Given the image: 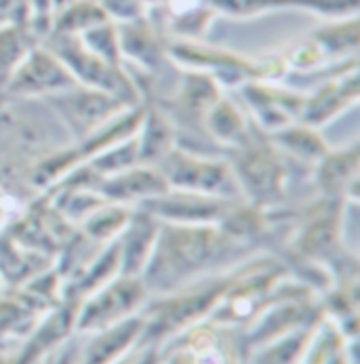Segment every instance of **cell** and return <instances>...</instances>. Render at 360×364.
<instances>
[{"label":"cell","instance_id":"6da1fadb","mask_svg":"<svg viewBox=\"0 0 360 364\" xmlns=\"http://www.w3.org/2000/svg\"><path fill=\"white\" fill-rule=\"evenodd\" d=\"M236 247L238 240L228 236L219 225L160 223L154 251L142 280L148 291L173 293L203 278L211 267L221 265Z\"/></svg>","mask_w":360,"mask_h":364},{"label":"cell","instance_id":"7a4b0ae2","mask_svg":"<svg viewBox=\"0 0 360 364\" xmlns=\"http://www.w3.org/2000/svg\"><path fill=\"white\" fill-rule=\"evenodd\" d=\"M43 45L47 49H51L63 61V65L74 76L76 85L107 93L129 107L139 105V102H142L139 89L135 87L133 78L125 72V68L107 63L102 57L85 49V45L80 43L78 36L49 34L43 41Z\"/></svg>","mask_w":360,"mask_h":364},{"label":"cell","instance_id":"3957f363","mask_svg":"<svg viewBox=\"0 0 360 364\" xmlns=\"http://www.w3.org/2000/svg\"><path fill=\"white\" fill-rule=\"evenodd\" d=\"M156 168L166 181L169 190L215 196V198H226V200L243 198V192L234 177L232 166L221 160L198 158L173 146L156 162Z\"/></svg>","mask_w":360,"mask_h":364},{"label":"cell","instance_id":"277c9868","mask_svg":"<svg viewBox=\"0 0 360 364\" xmlns=\"http://www.w3.org/2000/svg\"><path fill=\"white\" fill-rule=\"evenodd\" d=\"M148 289L142 276L118 274L76 306L74 333H97L144 310Z\"/></svg>","mask_w":360,"mask_h":364},{"label":"cell","instance_id":"5b68a950","mask_svg":"<svg viewBox=\"0 0 360 364\" xmlns=\"http://www.w3.org/2000/svg\"><path fill=\"white\" fill-rule=\"evenodd\" d=\"M164 53L181 68L190 72L208 74L219 87H243L249 80L261 78L259 61L243 57L234 51L211 47L201 41L171 38L164 45Z\"/></svg>","mask_w":360,"mask_h":364},{"label":"cell","instance_id":"8992f818","mask_svg":"<svg viewBox=\"0 0 360 364\" xmlns=\"http://www.w3.org/2000/svg\"><path fill=\"white\" fill-rule=\"evenodd\" d=\"M234 177L243 196H249L255 205L274 203L285 194V166L270 144L258 141L253 135L247 144L234 150L232 160Z\"/></svg>","mask_w":360,"mask_h":364},{"label":"cell","instance_id":"52a82bcc","mask_svg":"<svg viewBox=\"0 0 360 364\" xmlns=\"http://www.w3.org/2000/svg\"><path fill=\"white\" fill-rule=\"evenodd\" d=\"M45 102L57 109V114L63 118V122L80 141L93 135L97 129H102L103 124H107L125 109H129V105L118 102L116 97L80 85L63 93L51 95Z\"/></svg>","mask_w":360,"mask_h":364},{"label":"cell","instance_id":"ba28073f","mask_svg":"<svg viewBox=\"0 0 360 364\" xmlns=\"http://www.w3.org/2000/svg\"><path fill=\"white\" fill-rule=\"evenodd\" d=\"M76 87L74 76L63 65V61L47 49L43 43L36 45L23 57L15 74L11 76L4 93L13 97H51Z\"/></svg>","mask_w":360,"mask_h":364},{"label":"cell","instance_id":"9c48e42d","mask_svg":"<svg viewBox=\"0 0 360 364\" xmlns=\"http://www.w3.org/2000/svg\"><path fill=\"white\" fill-rule=\"evenodd\" d=\"M240 89L245 91V100L251 105L258 124L265 133H276L293 122H300L306 95L282 89L263 78L249 80Z\"/></svg>","mask_w":360,"mask_h":364},{"label":"cell","instance_id":"30bf717a","mask_svg":"<svg viewBox=\"0 0 360 364\" xmlns=\"http://www.w3.org/2000/svg\"><path fill=\"white\" fill-rule=\"evenodd\" d=\"M359 102V65L356 61L339 70L329 82L320 85L312 95L304 97L300 122L320 129L324 122H331L346 107Z\"/></svg>","mask_w":360,"mask_h":364},{"label":"cell","instance_id":"8fae6325","mask_svg":"<svg viewBox=\"0 0 360 364\" xmlns=\"http://www.w3.org/2000/svg\"><path fill=\"white\" fill-rule=\"evenodd\" d=\"M105 203L110 205H122L127 207L129 203H148L156 196L164 194L169 190L166 181L162 179L160 171L152 164H142V166H131L127 171L97 177L93 188Z\"/></svg>","mask_w":360,"mask_h":364},{"label":"cell","instance_id":"7c38bea8","mask_svg":"<svg viewBox=\"0 0 360 364\" xmlns=\"http://www.w3.org/2000/svg\"><path fill=\"white\" fill-rule=\"evenodd\" d=\"M160 221L148 210L144 215L131 213L129 223L116 238L118 261L122 276H142L148 261L152 257L156 238H158Z\"/></svg>","mask_w":360,"mask_h":364},{"label":"cell","instance_id":"4fadbf2b","mask_svg":"<svg viewBox=\"0 0 360 364\" xmlns=\"http://www.w3.org/2000/svg\"><path fill=\"white\" fill-rule=\"evenodd\" d=\"M116 28H118V43H120L122 61L129 59V61L137 63L142 70L154 72L160 65V59L166 55L164 53L166 41L160 38L154 23L146 15H142L137 19L120 21V23H116Z\"/></svg>","mask_w":360,"mask_h":364},{"label":"cell","instance_id":"5bb4252c","mask_svg":"<svg viewBox=\"0 0 360 364\" xmlns=\"http://www.w3.org/2000/svg\"><path fill=\"white\" fill-rule=\"evenodd\" d=\"M45 314L47 310L36 306L19 289L0 295V350L11 343H23Z\"/></svg>","mask_w":360,"mask_h":364},{"label":"cell","instance_id":"9a60e30c","mask_svg":"<svg viewBox=\"0 0 360 364\" xmlns=\"http://www.w3.org/2000/svg\"><path fill=\"white\" fill-rule=\"evenodd\" d=\"M359 177V150L356 146L339 152H327L316 162V186L324 198H339L356 186Z\"/></svg>","mask_w":360,"mask_h":364},{"label":"cell","instance_id":"2e32d148","mask_svg":"<svg viewBox=\"0 0 360 364\" xmlns=\"http://www.w3.org/2000/svg\"><path fill=\"white\" fill-rule=\"evenodd\" d=\"M329 63H344L356 59L360 45V23L359 15L348 19L327 21L324 26L316 28L309 34Z\"/></svg>","mask_w":360,"mask_h":364},{"label":"cell","instance_id":"e0dca14e","mask_svg":"<svg viewBox=\"0 0 360 364\" xmlns=\"http://www.w3.org/2000/svg\"><path fill=\"white\" fill-rule=\"evenodd\" d=\"M203 120H205L208 135L217 144L228 146L232 150L240 148L243 144H247L251 139V131L247 129V120H245L243 112L223 97H219L206 109Z\"/></svg>","mask_w":360,"mask_h":364},{"label":"cell","instance_id":"ac0fdd59","mask_svg":"<svg viewBox=\"0 0 360 364\" xmlns=\"http://www.w3.org/2000/svg\"><path fill=\"white\" fill-rule=\"evenodd\" d=\"M36 45H41V38L30 26H0V93H4L11 76Z\"/></svg>","mask_w":360,"mask_h":364},{"label":"cell","instance_id":"d6986e66","mask_svg":"<svg viewBox=\"0 0 360 364\" xmlns=\"http://www.w3.org/2000/svg\"><path fill=\"white\" fill-rule=\"evenodd\" d=\"M103 21H110V17L95 0H70L53 15L51 34L80 36Z\"/></svg>","mask_w":360,"mask_h":364},{"label":"cell","instance_id":"ffe728a7","mask_svg":"<svg viewBox=\"0 0 360 364\" xmlns=\"http://www.w3.org/2000/svg\"><path fill=\"white\" fill-rule=\"evenodd\" d=\"M274 144H280L282 150L302 162H318L329 152V146L320 137L318 129L308 127L304 122H293L276 133H272Z\"/></svg>","mask_w":360,"mask_h":364},{"label":"cell","instance_id":"44dd1931","mask_svg":"<svg viewBox=\"0 0 360 364\" xmlns=\"http://www.w3.org/2000/svg\"><path fill=\"white\" fill-rule=\"evenodd\" d=\"M131 219V210L122 205H110L105 203L100 208H95L85 221H83V236L89 242L95 245H107L114 242L125 225Z\"/></svg>","mask_w":360,"mask_h":364},{"label":"cell","instance_id":"7402d4cb","mask_svg":"<svg viewBox=\"0 0 360 364\" xmlns=\"http://www.w3.org/2000/svg\"><path fill=\"white\" fill-rule=\"evenodd\" d=\"M215 15H226L232 19H253L265 13L297 9L300 0H205Z\"/></svg>","mask_w":360,"mask_h":364},{"label":"cell","instance_id":"603a6c76","mask_svg":"<svg viewBox=\"0 0 360 364\" xmlns=\"http://www.w3.org/2000/svg\"><path fill=\"white\" fill-rule=\"evenodd\" d=\"M80 43L85 45V49L102 57L103 61L114 63V65H122V55H120V43H118V28L116 21H103L100 26L83 32Z\"/></svg>","mask_w":360,"mask_h":364},{"label":"cell","instance_id":"cb8c5ba5","mask_svg":"<svg viewBox=\"0 0 360 364\" xmlns=\"http://www.w3.org/2000/svg\"><path fill=\"white\" fill-rule=\"evenodd\" d=\"M359 9L360 0H300V11L314 13L329 21L356 17Z\"/></svg>","mask_w":360,"mask_h":364},{"label":"cell","instance_id":"d4e9b609","mask_svg":"<svg viewBox=\"0 0 360 364\" xmlns=\"http://www.w3.org/2000/svg\"><path fill=\"white\" fill-rule=\"evenodd\" d=\"M105 15L120 23V21H129V19H137L142 15H146V6L142 0H95Z\"/></svg>","mask_w":360,"mask_h":364},{"label":"cell","instance_id":"484cf974","mask_svg":"<svg viewBox=\"0 0 360 364\" xmlns=\"http://www.w3.org/2000/svg\"><path fill=\"white\" fill-rule=\"evenodd\" d=\"M30 0H0V26H30Z\"/></svg>","mask_w":360,"mask_h":364},{"label":"cell","instance_id":"4316f807","mask_svg":"<svg viewBox=\"0 0 360 364\" xmlns=\"http://www.w3.org/2000/svg\"><path fill=\"white\" fill-rule=\"evenodd\" d=\"M9 221V198L4 194V190L0 188V228Z\"/></svg>","mask_w":360,"mask_h":364}]
</instances>
